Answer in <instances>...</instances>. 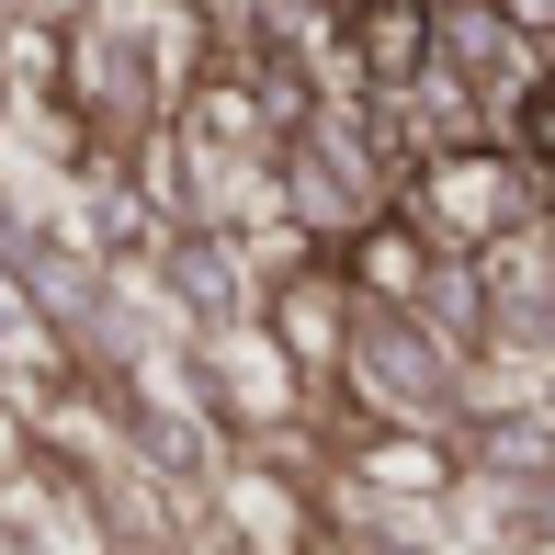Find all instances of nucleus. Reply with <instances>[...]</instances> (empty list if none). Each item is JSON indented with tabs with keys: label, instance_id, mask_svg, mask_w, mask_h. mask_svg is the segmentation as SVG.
Returning <instances> with one entry per match:
<instances>
[{
	"label": "nucleus",
	"instance_id": "nucleus-1",
	"mask_svg": "<svg viewBox=\"0 0 555 555\" xmlns=\"http://www.w3.org/2000/svg\"><path fill=\"white\" fill-rule=\"evenodd\" d=\"M521 205V182H499L488 159H431V182H420V216L431 227H499Z\"/></svg>",
	"mask_w": 555,
	"mask_h": 555
},
{
	"label": "nucleus",
	"instance_id": "nucleus-2",
	"mask_svg": "<svg viewBox=\"0 0 555 555\" xmlns=\"http://www.w3.org/2000/svg\"><path fill=\"white\" fill-rule=\"evenodd\" d=\"M521 137H533V159H555V80L521 91Z\"/></svg>",
	"mask_w": 555,
	"mask_h": 555
}]
</instances>
